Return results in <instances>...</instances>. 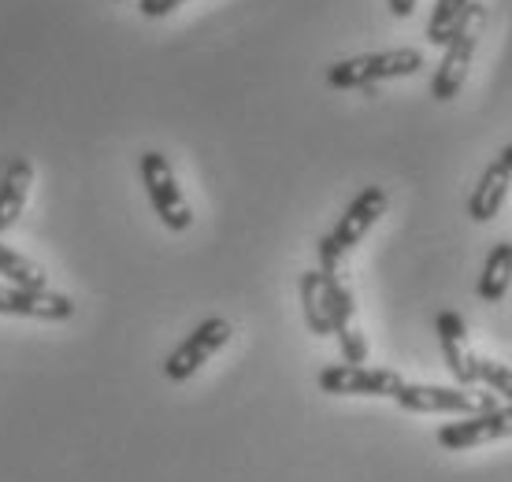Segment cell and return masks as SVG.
<instances>
[{
    "mask_svg": "<svg viewBox=\"0 0 512 482\" xmlns=\"http://www.w3.org/2000/svg\"><path fill=\"white\" fill-rule=\"evenodd\" d=\"M383 212H386V190L383 186H368V190H360L357 197H353V204L342 212V219L334 223L331 234H323L320 245H316V253H320V271L338 275L342 260L357 249L360 241H364V234L379 223Z\"/></svg>",
    "mask_w": 512,
    "mask_h": 482,
    "instance_id": "obj_1",
    "label": "cell"
},
{
    "mask_svg": "<svg viewBox=\"0 0 512 482\" xmlns=\"http://www.w3.org/2000/svg\"><path fill=\"white\" fill-rule=\"evenodd\" d=\"M423 67L420 49H390V52H364V56H349L327 67V86L334 89H364L375 97V86L386 78H409Z\"/></svg>",
    "mask_w": 512,
    "mask_h": 482,
    "instance_id": "obj_2",
    "label": "cell"
},
{
    "mask_svg": "<svg viewBox=\"0 0 512 482\" xmlns=\"http://www.w3.org/2000/svg\"><path fill=\"white\" fill-rule=\"evenodd\" d=\"M186 0H138V12L145 15V19H164V15H171L175 8H182Z\"/></svg>",
    "mask_w": 512,
    "mask_h": 482,
    "instance_id": "obj_18",
    "label": "cell"
},
{
    "mask_svg": "<svg viewBox=\"0 0 512 482\" xmlns=\"http://www.w3.org/2000/svg\"><path fill=\"white\" fill-rule=\"evenodd\" d=\"M320 390L338 397H397L405 379L390 368H364V364H334L320 371Z\"/></svg>",
    "mask_w": 512,
    "mask_h": 482,
    "instance_id": "obj_6",
    "label": "cell"
},
{
    "mask_svg": "<svg viewBox=\"0 0 512 482\" xmlns=\"http://www.w3.org/2000/svg\"><path fill=\"white\" fill-rule=\"evenodd\" d=\"M512 434V405L490 408V412H475V416L461 419V423H446L438 431V445L442 449H475L483 442H498Z\"/></svg>",
    "mask_w": 512,
    "mask_h": 482,
    "instance_id": "obj_7",
    "label": "cell"
},
{
    "mask_svg": "<svg viewBox=\"0 0 512 482\" xmlns=\"http://www.w3.org/2000/svg\"><path fill=\"white\" fill-rule=\"evenodd\" d=\"M138 171H141V186H145V193H149V201H153L160 223H164L167 230L190 227L193 212H190V204H186V197H182L179 178H175V171H171V164H167V156L156 153V149L141 153Z\"/></svg>",
    "mask_w": 512,
    "mask_h": 482,
    "instance_id": "obj_4",
    "label": "cell"
},
{
    "mask_svg": "<svg viewBox=\"0 0 512 482\" xmlns=\"http://www.w3.org/2000/svg\"><path fill=\"white\" fill-rule=\"evenodd\" d=\"M468 4L472 0H435V12L427 19V41L446 45L453 38V30H457V23L464 19V12H468Z\"/></svg>",
    "mask_w": 512,
    "mask_h": 482,
    "instance_id": "obj_16",
    "label": "cell"
},
{
    "mask_svg": "<svg viewBox=\"0 0 512 482\" xmlns=\"http://www.w3.org/2000/svg\"><path fill=\"white\" fill-rule=\"evenodd\" d=\"M0 316L49 319L64 323L75 316V301L56 290H23V286H0Z\"/></svg>",
    "mask_w": 512,
    "mask_h": 482,
    "instance_id": "obj_8",
    "label": "cell"
},
{
    "mask_svg": "<svg viewBox=\"0 0 512 482\" xmlns=\"http://www.w3.org/2000/svg\"><path fill=\"white\" fill-rule=\"evenodd\" d=\"M509 186H512V171L501 160L483 167V175H479V186H475L472 201H468V216L475 223H490V219L501 212V204L509 197Z\"/></svg>",
    "mask_w": 512,
    "mask_h": 482,
    "instance_id": "obj_12",
    "label": "cell"
},
{
    "mask_svg": "<svg viewBox=\"0 0 512 482\" xmlns=\"http://www.w3.org/2000/svg\"><path fill=\"white\" fill-rule=\"evenodd\" d=\"M231 334H234L231 323H227V319H219V316L197 323V327L186 334V342H182L179 349L164 360V375L171 382H186L190 375H197V371L205 368L208 360H212L223 345L231 342Z\"/></svg>",
    "mask_w": 512,
    "mask_h": 482,
    "instance_id": "obj_5",
    "label": "cell"
},
{
    "mask_svg": "<svg viewBox=\"0 0 512 482\" xmlns=\"http://www.w3.org/2000/svg\"><path fill=\"white\" fill-rule=\"evenodd\" d=\"M498 160H501V164H505V167H509V171H512V141H509V145H505V149H501V156H498Z\"/></svg>",
    "mask_w": 512,
    "mask_h": 482,
    "instance_id": "obj_20",
    "label": "cell"
},
{
    "mask_svg": "<svg viewBox=\"0 0 512 482\" xmlns=\"http://www.w3.org/2000/svg\"><path fill=\"white\" fill-rule=\"evenodd\" d=\"M475 375L483 386H490L494 394H501L512 405V368H505L498 360H475Z\"/></svg>",
    "mask_w": 512,
    "mask_h": 482,
    "instance_id": "obj_17",
    "label": "cell"
},
{
    "mask_svg": "<svg viewBox=\"0 0 512 482\" xmlns=\"http://www.w3.org/2000/svg\"><path fill=\"white\" fill-rule=\"evenodd\" d=\"M435 330H438V342H442V356H446L449 375L461 382V386L479 382V375H475V360H479V356H475L472 345H468L464 319L457 316V312H438Z\"/></svg>",
    "mask_w": 512,
    "mask_h": 482,
    "instance_id": "obj_10",
    "label": "cell"
},
{
    "mask_svg": "<svg viewBox=\"0 0 512 482\" xmlns=\"http://www.w3.org/2000/svg\"><path fill=\"white\" fill-rule=\"evenodd\" d=\"M483 23H487V8L483 4H468V12L457 23L453 38L442 45V64H438L435 78H431V97L435 101H453L461 93L468 67H472L475 45H479V34H483Z\"/></svg>",
    "mask_w": 512,
    "mask_h": 482,
    "instance_id": "obj_3",
    "label": "cell"
},
{
    "mask_svg": "<svg viewBox=\"0 0 512 482\" xmlns=\"http://www.w3.org/2000/svg\"><path fill=\"white\" fill-rule=\"evenodd\" d=\"M390 12H394L397 19H409V15L416 12V0H390Z\"/></svg>",
    "mask_w": 512,
    "mask_h": 482,
    "instance_id": "obj_19",
    "label": "cell"
},
{
    "mask_svg": "<svg viewBox=\"0 0 512 482\" xmlns=\"http://www.w3.org/2000/svg\"><path fill=\"white\" fill-rule=\"evenodd\" d=\"M116 4H123V0H116Z\"/></svg>",
    "mask_w": 512,
    "mask_h": 482,
    "instance_id": "obj_21",
    "label": "cell"
},
{
    "mask_svg": "<svg viewBox=\"0 0 512 482\" xmlns=\"http://www.w3.org/2000/svg\"><path fill=\"white\" fill-rule=\"evenodd\" d=\"M0 275L12 286H23V290H49V275L34 260L15 253L12 245H4V241H0Z\"/></svg>",
    "mask_w": 512,
    "mask_h": 482,
    "instance_id": "obj_15",
    "label": "cell"
},
{
    "mask_svg": "<svg viewBox=\"0 0 512 482\" xmlns=\"http://www.w3.org/2000/svg\"><path fill=\"white\" fill-rule=\"evenodd\" d=\"M30 182H34L30 160L15 156L12 164L4 167V175H0V234L19 223V216H23V208H26V197H30Z\"/></svg>",
    "mask_w": 512,
    "mask_h": 482,
    "instance_id": "obj_11",
    "label": "cell"
},
{
    "mask_svg": "<svg viewBox=\"0 0 512 482\" xmlns=\"http://www.w3.org/2000/svg\"><path fill=\"white\" fill-rule=\"evenodd\" d=\"M405 412H420V416H435V412H449V416H475V412H490L475 397L461 394V390H446V386H412L405 382L394 397Z\"/></svg>",
    "mask_w": 512,
    "mask_h": 482,
    "instance_id": "obj_9",
    "label": "cell"
},
{
    "mask_svg": "<svg viewBox=\"0 0 512 482\" xmlns=\"http://www.w3.org/2000/svg\"><path fill=\"white\" fill-rule=\"evenodd\" d=\"M301 308L312 334H331V316H327V290H323V271H305L301 275Z\"/></svg>",
    "mask_w": 512,
    "mask_h": 482,
    "instance_id": "obj_14",
    "label": "cell"
},
{
    "mask_svg": "<svg viewBox=\"0 0 512 482\" xmlns=\"http://www.w3.org/2000/svg\"><path fill=\"white\" fill-rule=\"evenodd\" d=\"M509 282H512V241H498L487 253V260H483V275H479L475 293L487 305H498L501 297L509 293Z\"/></svg>",
    "mask_w": 512,
    "mask_h": 482,
    "instance_id": "obj_13",
    "label": "cell"
}]
</instances>
